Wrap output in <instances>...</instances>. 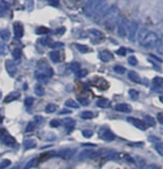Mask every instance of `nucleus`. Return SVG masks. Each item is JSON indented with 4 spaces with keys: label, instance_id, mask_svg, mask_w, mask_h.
<instances>
[{
    "label": "nucleus",
    "instance_id": "obj_1",
    "mask_svg": "<svg viewBox=\"0 0 163 169\" xmlns=\"http://www.w3.org/2000/svg\"><path fill=\"white\" fill-rule=\"evenodd\" d=\"M121 19V13L117 6H112V8L107 9L106 13L102 17V24L106 27L107 31H113Z\"/></svg>",
    "mask_w": 163,
    "mask_h": 169
},
{
    "label": "nucleus",
    "instance_id": "obj_2",
    "mask_svg": "<svg viewBox=\"0 0 163 169\" xmlns=\"http://www.w3.org/2000/svg\"><path fill=\"white\" fill-rule=\"evenodd\" d=\"M157 39H158V35L156 34L155 32H148L146 37L141 40L139 43L141 46H144V48H152L153 45H156L157 43Z\"/></svg>",
    "mask_w": 163,
    "mask_h": 169
},
{
    "label": "nucleus",
    "instance_id": "obj_3",
    "mask_svg": "<svg viewBox=\"0 0 163 169\" xmlns=\"http://www.w3.org/2000/svg\"><path fill=\"white\" fill-rule=\"evenodd\" d=\"M0 141L6 146H15L16 145V140L13 136L9 134V131L6 129H0Z\"/></svg>",
    "mask_w": 163,
    "mask_h": 169
},
{
    "label": "nucleus",
    "instance_id": "obj_4",
    "mask_svg": "<svg viewBox=\"0 0 163 169\" xmlns=\"http://www.w3.org/2000/svg\"><path fill=\"white\" fill-rule=\"evenodd\" d=\"M128 28H129V22L128 19L122 18L118 22V35L121 38H125L128 35Z\"/></svg>",
    "mask_w": 163,
    "mask_h": 169
},
{
    "label": "nucleus",
    "instance_id": "obj_5",
    "mask_svg": "<svg viewBox=\"0 0 163 169\" xmlns=\"http://www.w3.org/2000/svg\"><path fill=\"white\" fill-rule=\"evenodd\" d=\"M139 31V23L137 21H132L129 22V28H128V39L130 40V42H134L135 40V35H137V33Z\"/></svg>",
    "mask_w": 163,
    "mask_h": 169
},
{
    "label": "nucleus",
    "instance_id": "obj_6",
    "mask_svg": "<svg viewBox=\"0 0 163 169\" xmlns=\"http://www.w3.org/2000/svg\"><path fill=\"white\" fill-rule=\"evenodd\" d=\"M127 120L129 123H132L135 128H138L140 130H146L147 129V125L144 123V120H140V119H137V118H133V117H128Z\"/></svg>",
    "mask_w": 163,
    "mask_h": 169
},
{
    "label": "nucleus",
    "instance_id": "obj_7",
    "mask_svg": "<svg viewBox=\"0 0 163 169\" xmlns=\"http://www.w3.org/2000/svg\"><path fill=\"white\" fill-rule=\"evenodd\" d=\"M99 133H100V136L104 140H106V141H111V140H113L114 138H116V136H114V134L110 129H108V128H106V127L101 128Z\"/></svg>",
    "mask_w": 163,
    "mask_h": 169
},
{
    "label": "nucleus",
    "instance_id": "obj_8",
    "mask_svg": "<svg viewBox=\"0 0 163 169\" xmlns=\"http://www.w3.org/2000/svg\"><path fill=\"white\" fill-rule=\"evenodd\" d=\"M99 57L101 61H104V62H108V61H111L113 58V55H112V52H110L108 50H104L99 54Z\"/></svg>",
    "mask_w": 163,
    "mask_h": 169
},
{
    "label": "nucleus",
    "instance_id": "obj_9",
    "mask_svg": "<svg viewBox=\"0 0 163 169\" xmlns=\"http://www.w3.org/2000/svg\"><path fill=\"white\" fill-rule=\"evenodd\" d=\"M13 31H15V35H16L17 38H22V37H23L24 31H23V26H22V23L16 22L15 24H13Z\"/></svg>",
    "mask_w": 163,
    "mask_h": 169
},
{
    "label": "nucleus",
    "instance_id": "obj_10",
    "mask_svg": "<svg viewBox=\"0 0 163 169\" xmlns=\"http://www.w3.org/2000/svg\"><path fill=\"white\" fill-rule=\"evenodd\" d=\"M114 108H116V111L123 112V113H129L132 111V107L129 106L128 104H118V105L114 106Z\"/></svg>",
    "mask_w": 163,
    "mask_h": 169
},
{
    "label": "nucleus",
    "instance_id": "obj_11",
    "mask_svg": "<svg viewBox=\"0 0 163 169\" xmlns=\"http://www.w3.org/2000/svg\"><path fill=\"white\" fill-rule=\"evenodd\" d=\"M96 157V152L94 151H90V150H85L83 152H80L79 154V159H85V158H95Z\"/></svg>",
    "mask_w": 163,
    "mask_h": 169
},
{
    "label": "nucleus",
    "instance_id": "obj_12",
    "mask_svg": "<svg viewBox=\"0 0 163 169\" xmlns=\"http://www.w3.org/2000/svg\"><path fill=\"white\" fill-rule=\"evenodd\" d=\"M18 96H20V92H17V91H13V92H10L9 95L4 99V101H5L6 104H8V102H12V101L17 100V99H18Z\"/></svg>",
    "mask_w": 163,
    "mask_h": 169
},
{
    "label": "nucleus",
    "instance_id": "obj_13",
    "mask_svg": "<svg viewBox=\"0 0 163 169\" xmlns=\"http://www.w3.org/2000/svg\"><path fill=\"white\" fill-rule=\"evenodd\" d=\"M96 106L102 107V108H107V107L111 106V102H110V100H107V99H99L96 101Z\"/></svg>",
    "mask_w": 163,
    "mask_h": 169
},
{
    "label": "nucleus",
    "instance_id": "obj_14",
    "mask_svg": "<svg viewBox=\"0 0 163 169\" xmlns=\"http://www.w3.org/2000/svg\"><path fill=\"white\" fill-rule=\"evenodd\" d=\"M128 77L130 80H133L134 83H140V77H139V74L137 72H134V71H129L128 72Z\"/></svg>",
    "mask_w": 163,
    "mask_h": 169
},
{
    "label": "nucleus",
    "instance_id": "obj_15",
    "mask_svg": "<svg viewBox=\"0 0 163 169\" xmlns=\"http://www.w3.org/2000/svg\"><path fill=\"white\" fill-rule=\"evenodd\" d=\"M148 32H150V31H147L146 28H139V31H138V42L139 43L146 37V34Z\"/></svg>",
    "mask_w": 163,
    "mask_h": 169
},
{
    "label": "nucleus",
    "instance_id": "obj_16",
    "mask_svg": "<svg viewBox=\"0 0 163 169\" xmlns=\"http://www.w3.org/2000/svg\"><path fill=\"white\" fill-rule=\"evenodd\" d=\"M63 123H65L66 127H67V130L71 131L73 128H74V124H76V122H74L73 119H71V118H67V119L63 120Z\"/></svg>",
    "mask_w": 163,
    "mask_h": 169
},
{
    "label": "nucleus",
    "instance_id": "obj_17",
    "mask_svg": "<svg viewBox=\"0 0 163 169\" xmlns=\"http://www.w3.org/2000/svg\"><path fill=\"white\" fill-rule=\"evenodd\" d=\"M36 76H37V79L39 82H47V80H49V77H47L46 73H44V72H37Z\"/></svg>",
    "mask_w": 163,
    "mask_h": 169
},
{
    "label": "nucleus",
    "instance_id": "obj_18",
    "mask_svg": "<svg viewBox=\"0 0 163 169\" xmlns=\"http://www.w3.org/2000/svg\"><path fill=\"white\" fill-rule=\"evenodd\" d=\"M156 46H157V51H158L160 54H163V35H161V37L157 39Z\"/></svg>",
    "mask_w": 163,
    "mask_h": 169
},
{
    "label": "nucleus",
    "instance_id": "obj_19",
    "mask_svg": "<svg viewBox=\"0 0 163 169\" xmlns=\"http://www.w3.org/2000/svg\"><path fill=\"white\" fill-rule=\"evenodd\" d=\"M80 117H82V119H91V118H94V113L91 111H84L80 113Z\"/></svg>",
    "mask_w": 163,
    "mask_h": 169
},
{
    "label": "nucleus",
    "instance_id": "obj_20",
    "mask_svg": "<svg viewBox=\"0 0 163 169\" xmlns=\"http://www.w3.org/2000/svg\"><path fill=\"white\" fill-rule=\"evenodd\" d=\"M76 48L78 51L80 52H83V54H88V52H90V49L88 48L86 45H80V44H76Z\"/></svg>",
    "mask_w": 163,
    "mask_h": 169
},
{
    "label": "nucleus",
    "instance_id": "obj_21",
    "mask_svg": "<svg viewBox=\"0 0 163 169\" xmlns=\"http://www.w3.org/2000/svg\"><path fill=\"white\" fill-rule=\"evenodd\" d=\"M65 105H66L67 107H70V108H78V107H79V105H78V104H77L74 100H72V99L67 100Z\"/></svg>",
    "mask_w": 163,
    "mask_h": 169
},
{
    "label": "nucleus",
    "instance_id": "obj_22",
    "mask_svg": "<svg viewBox=\"0 0 163 169\" xmlns=\"http://www.w3.org/2000/svg\"><path fill=\"white\" fill-rule=\"evenodd\" d=\"M0 38H1L3 40L10 39V31L9 29H1L0 31Z\"/></svg>",
    "mask_w": 163,
    "mask_h": 169
},
{
    "label": "nucleus",
    "instance_id": "obj_23",
    "mask_svg": "<svg viewBox=\"0 0 163 169\" xmlns=\"http://www.w3.org/2000/svg\"><path fill=\"white\" fill-rule=\"evenodd\" d=\"M49 56H50L52 62H59V61H60V54H59V51H51Z\"/></svg>",
    "mask_w": 163,
    "mask_h": 169
},
{
    "label": "nucleus",
    "instance_id": "obj_24",
    "mask_svg": "<svg viewBox=\"0 0 163 169\" xmlns=\"http://www.w3.org/2000/svg\"><path fill=\"white\" fill-rule=\"evenodd\" d=\"M6 67H8V72L11 74V76H15V73H16V67L13 66L11 62H6Z\"/></svg>",
    "mask_w": 163,
    "mask_h": 169
},
{
    "label": "nucleus",
    "instance_id": "obj_25",
    "mask_svg": "<svg viewBox=\"0 0 163 169\" xmlns=\"http://www.w3.org/2000/svg\"><path fill=\"white\" fill-rule=\"evenodd\" d=\"M144 123L147 125H150V127H155V119L150 116H144Z\"/></svg>",
    "mask_w": 163,
    "mask_h": 169
},
{
    "label": "nucleus",
    "instance_id": "obj_26",
    "mask_svg": "<svg viewBox=\"0 0 163 169\" xmlns=\"http://www.w3.org/2000/svg\"><path fill=\"white\" fill-rule=\"evenodd\" d=\"M34 91H36V94H37V95H39V96H43L44 94H45L44 88H43L42 85H40V84L36 85V88H34Z\"/></svg>",
    "mask_w": 163,
    "mask_h": 169
},
{
    "label": "nucleus",
    "instance_id": "obj_27",
    "mask_svg": "<svg viewBox=\"0 0 163 169\" xmlns=\"http://www.w3.org/2000/svg\"><path fill=\"white\" fill-rule=\"evenodd\" d=\"M152 84H153V86H162V84H163V78H161V77H155L153 79H152Z\"/></svg>",
    "mask_w": 163,
    "mask_h": 169
},
{
    "label": "nucleus",
    "instance_id": "obj_28",
    "mask_svg": "<svg viewBox=\"0 0 163 169\" xmlns=\"http://www.w3.org/2000/svg\"><path fill=\"white\" fill-rule=\"evenodd\" d=\"M155 147H156V150H157V152L161 154V156H163V143H161V141H156Z\"/></svg>",
    "mask_w": 163,
    "mask_h": 169
},
{
    "label": "nucleus",
    "instance_id": "obj_29",
    "mask_svg": "<svg viewBox=\"0 0 163 169\" xmlns=\"http://www.w3.org/2000/svg\"><path fill=\"white\" fill-rule=\"evenodd\" d=\"M34 147H36V141L27 140L24 143V148H26V150H28V148H34Z\"/></svg>",
    "mask_w": 163,
    "mask_h": 169
},
{
    "label": "nucleus",
    "instance_id": "obj_30",
    "mask_svg": "<svg viewBox=\"0 0 163 169\" xmlns=\"http://www.w3.org/2000/svg\"><path fill=\"white\" fill-rule=\"evenodd\" d=\"M56 110H57V107H56V105H54V104H50V105H47L45 107V112H47V113H52V112H55Z\"/></svg>",
    "mask_w": 163,
    "mask_h": 169
},
{
    "label": "nucleus",
    "instance_id": "obj_31",
    "mask_svg": "<svg viewBox=\"0 0 163 169\" xmlns=\"http://www.w3.org/2000/svg\"><path fill=\"white\" fill-rule=\"evenodd\" d=\"M90 33H91L93 35L96 37V38H99V39H104V33L100 32V31H98V29H91Z\"/></svg>",
    "mask_w": 163,
    "mask_h": 169
},
{
    "label": "nucleus",
    "instance_id": "obj_32",
    "mask_svg": "<svg viewBox=\"0 0 163 169\" xmlns=\"http://www.w3.org/2000/svg\"><path fill=\"white\" fill-rule=\"evenodd\" d=\"M113 70H114V72L116 73H118V74H123L124 72H125V68L124 67H122V66H118V65H116L113 67Z\"/></svg>",
    "mask_w": 163,
    "mask_h": 169
},
{
    "label": "nucleus",
    "instance_id": "obj_33",
    "mask_svg": "<svg viewBox=\"0 0 163 169\" xmlns=\"http://www.w3.org/2000/svg\"><path fill=\"white\" fill-rule=\"evenodd\" d=\"M37 162H38V159H37V158H33V159H31V161L28 162V163H27V166H26L23 169H31L32 167H34V164L37 163Z\"/></svg>",
    "mask_w": 163,
    "mask_h": 169
},
{
    "label": "nucleus",
    "instance_id": "obj_34",
    "mask_svg": "<svg viewBox=\"0 0 163 169\" xmlns=\"http://www.w3.org/2000/svg\"><path fill=\"white\" fill-rule=\"evenodd\" d=\"M33 102H34V99H33V97H27L24 100V106L27 107V108H29V107L33 105Z\"/></svg>",
    "mask_w": 163,
    "mask_h": 169
},
{
    "label": "nucleus",
    "instance_id": "obj_35",
    "mask_svg": "<svg viewBox=\"0 0 163 169\" xmlns=\"http://www.w3.org/2000/svg\"><path fill=\"white\" fill-rule=\"evenodd\" d=\"M129 96H130L132 99H134V100H137L138 96H139V92L137 90H134V89H130L129 90Z\"/></svg>",
    "mask_w": 163,
    "mask_h": 169
},
{
    "label": "nucleus",
    "instance_id": "obj_36",
    "mask_svg": "<svg viewBox=\"0 0 163 169\" xmlns=\"http://www.w3.org/2000/svg\"><path fill=\"white\" fill-rule=\"evenodd\" d=\"M79 70H80V65H79V63L74 62V63H72V65H71V71H72V72L77 73V72H78Z\"/></svg>",
    "mask_w": 163,
    "mask_h": 169
},
{
    "label": "nucleus",
    "instance_id": "obj_37",
    "mask_svg": "<svg viewBox=\"0 0 163 169\" xmlns=\"http://www.w3.org/2000/svg\"><path fill=\"white\" fill-rule=\"evenodd\" d=\"M10 164H11L10 159H4V161L1 162V163H0V169H5V168H8Z\"/></svg>",
    "mask_w": 163,
    "mask_h": 169
},
{
    "label": "nucleus",
    "instance_id": "obj_38",
    "mask_svg": "<svg viewBox=\"0 0 163 169\" xmlns=\"http://www.w3.org/2000/svg\"><path fill=\"white\" fill-rule=\"evenodd\" d=\"M36 32H37V34H46V33H49V29L45 28V27H39Z\"/></svg>",
    "mask_w": 163,
    "mask_h": 169
},
{
    "label": "nucleus",
    "instance_id": "obj_39",
    "mask_svg": "<svg viewBox=\"0 0 163 169\" xmlns=\"http://www.w3.org/2000/svg\"><path fill=\"white\" fill-rule=\"evenodd\" d=\"M76 74H77V77H78V78H83V77H85L86 74H88V71H86V70H82V68H80Z\"/></svg>",
    "mask_w": 163,
    "mask_h": 169
},
{
    "label": "nucleus",
    "instance_id": "obj_40",
    "mask_svg": "<svg viewBox=\"0 0 163 169\" xmlns=\"http://www.w3.org/2000/svg\"><path fill=\"white\" fill-rule=\"evenodd\" d=\"M34 129H36V123H34V122H32V123H29L28 125H27L26 131H27V133H29V131H33Z\"/></svg>",
    "mask_w": 163,
    "mask_h": 169
},
{
    "label": "nucleus",
    "instance_id": "obj_41",
    "mask_svg": "<svg viewBox=\"0 0 163 169\" xmlns=\"http://www.w3.org/2000/svg\"><path fill=\"white\" fill-rule=\"evenodd\" d=\"M50 125H51L52 128H57V127L61 125V120H59V119H52V120L50 122Z\"/></svg>",
    "mask_w": 163,
    "mask_h": 169
},
{
    "label": "nucleus",
    "instance_id": "obj_42",
    "mask_svg": "<svg viewBox=\"0 0 163 169\" xmlns=\"http://www.w3.org/2000/svg\"><path fill=\"white\" fill-rule=\"evenodd\" d=\"M128 62L130 63V65H133V66H135V65H138V60H137V57L135 56H130L128 58Z\"/></svg>",
    "mask_w": 163,
    "mask_h": 169
},
{
    "label": "nucleus",
    "instance_id": "obj_43",
    "mask_svg": "<svg viewBox=\"0 0 163 169\" xmlns=\"http://www.w3.org/2000/svg\"><path fill=\"white\" fill-rule=\"evenodd\" d=\"M12 55H13V57H15V60H18L20 56H21V51H20V49H15L12 51Z\"/></svg>",
    "mask_w": 163,
    "mask_h": 169
},
{
    "label": "nucleus",
    "instance_id": "obj_44",
    "mask_svg": "<svg viewBox=\"0 0 163 169\" xmlns=\"http://www.w3.org/2000/svg\"><path fill=\"white\" fill-rule=\"evenodd\" d=\"M39 43L43 44V45H47L49 43H51V39H50V38H43V39L39 40Z\"/></svg>",
    "mask_w": 163,
    "mask_h": 169
},
{
    "label": "nucleus",
    "instance_id": "obj_45",
    "mask_svg": "<svg viewBox=\"0 0 163 169\" xmlns=\"http://www.w3.org/2000/svg\"><path fill=\"white\" fill-rule=\"evenodd\" d=\"M82 134H83L85 138H91L93 136V131L91 130H83V131H82Z\"/></svg>",
    "mask_w": 163,
    "mask_h": 169
},
{
    "label": "nucleus",
    "instance_id": "obj_46",
    "mask_svg": "<svg viewBox=\"0 0 163 169\" xmlns=\"http://www.w3.org/2000/svg\"><path fill=\"white\" fill-rule=\"evenodd\" d=\"M125 52H127L125 48H121V49H118V50H117V54H118V55H122V56L125 55Z\"/></svg>",
    "mask_w": 163,
    "mask_h": 169
},
{
    "label": "nucleus",
    "instance_id": "obj_47",
    "mask_svg": "<svg viewBox=\"0 0 163 169\" xmlns=\"http://www.w3.org/2000/svg\"><path fill=\"white\" fill-rule=\"evenodd\" d=\"M78 101L82 105H88V104H89V101H88L86 99H83V97H78Z\"/></svg>",
    "mask_w": 163,
    "mask_h": 169
},
{
    "label": "nucleus",
    "instance_id": "obj_48",
    "mask_svg": "<svg viewBox=\"0 0 163 169\" xmlns=\"http://www.w3.org/2000/svg\"><path fill=\"white\" fill-rule=\"evenodd\" d=\"M157 120L160 122L161 124H163V113H158L157 114Z\"/></svg>",
    "mask_w": 163,
    "mask_h": 169
},
{
    "label": "nucleus",
    "instance_id": "obj_49",
    "mask_svg": "<svg viewBox=\"0 0 163 169\" xmlns=\"http://www.w3.org/2000/svg\"><path fill=\"white\" fill-rule=\"evenodd\" d=\"M146 169H160V167L157 164H148L146 167Z\"/></svg>",
    "mask_w": 163,
    "mask_h": 169
},
{
    "label": "nucleus",
    "instance_id": "obj_50",
    "mask_svg": "<svg viewBox=\"0 0 163 169\" xmlns=\"http://www.w3.org/2000/svg\"><path fill=\"white\" fill-rule=\"evenodd\" d=\"M5 11H6V8H4L3 5H0V16H3L5 13Z\"/></svg>",
    "mask_w": 163,
    "mask_h": 169
},
{
    "label": "nucleus",
    "instance_id": "obj_51",
    "mask_svg": "<svg viewBox=\"0 0 163 169\" xmlns=\"http://www.w3.org/2000/svg\"><path fill=\"white\" fill-rule=\"evenodd\" d=\"M59 46H63L62 43H55V44H52V48H59Z\"/></svg>",
    "mask_w": 163,
    "mask_h": 169
},
{
    "label": "nucleus",
    "instance_id": "obj_52",
    "mask_svg": "<svg viewBox=\"0 0 163 169\" xmlns=\"http://www.w3.org/2000/svg\"><path fill=\"white\" fill-rule=\"evenodd\" d=\"M153 90H155V91H157V92H160V91L163 92V88H156V86H155V88H153Z\"/></svg>",
    "mask_w": 163,
    "mask_h": 169
},
{
    "label": "nucleus",
    "instance_id": "obj_53",
    "mask_svg": "<svg viewBox=\"0 0 163 169\" xmlns=\"http://www.w3.org/2000/svg\"><path fill=\"white\" fill-rule=\"evenodd\" d=\"M50 5H54V6H59V5H60V3H59V1H51V3H50Z\"/></svg>",
    "mask_w": 163,
    "mask_h": 169
},
{
    "label": "nucleus",
    "instance_id": "obj_54",
    "mask_svg": "<svg viewBox=\"0 0 163 169\" xmlns=\"http://www.w3.org/2000/svg\"><path fill=\"white\" fill-rule=\"evenodd\" d=\"M60 113H61V114H66V113H70V111H67V110H62Z\"/></svg>",
    "mask_w": 163,
    "mask_h": 169
},
{
    "label": "nucleus",
    "instance_id": "obj_55",
    "mask_svg": "<svg viewBox=\"0 0 163 169\" xmlns=\"http://www.w3.org/2000/svg\"><path fill=\"white\" fill-rule=\"evenodd\" d=\"M160 101H161V102H163V95L160 96Z\"/></svg>",
    "mask_w": 163,
    "mask_h": 169
},
{
    "label": "nucleus",
    "instance_id": "obj_56",
    "mask_svg": "<svg viewBox=\"0 0 163 169\" xmlns=\"http://www.w3.org/2000/svg\"><path fill=\"white\" fill-rule=\"evenodd\" d=\"M1 122H3V117H1V116H0V123H1Z\"/></svg>",
    "mask_w": 163,
    "mask_h": 169
},
{
    "label": "nucleus",
    "instance_id": "obj_57",
    "mask_svg": "<svg viewBox=\"0 0 163 169\" xmlns=\"http://www.w3.org/2000/svg\"><path fill=\"white\" fill-rule=\"evenodd\" d=\"M11 169H20L18 167H13V168H11Z\"/></svg>",
    "mask_w": 163,
    "mask_h": 169
},
{
    "label": "nucleus",
    "instance_id": "obj_58",
    "mask_svg": "<svg viewBox=\"0 0 163 169\" xmlns=\"http://www.w3.org/2000/svg\"><path fill=\"white\" fill-rule=\"evenodd\" d=\"M0 97H1V91H0Z\"/></svg>",
    "mask_w": 163,
    "mask_h": 169
}]
</instances>
